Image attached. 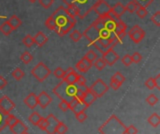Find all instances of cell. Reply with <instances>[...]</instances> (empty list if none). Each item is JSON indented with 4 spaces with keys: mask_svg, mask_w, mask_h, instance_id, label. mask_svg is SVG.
Wrapping results in <instances>:
<instances>
[{
    "mask_svg": "<svg viewBox=\"0 0 160 134\" xmlns=\"http://www.w3.org/2000/svg\"><path fill=\"white\" fill-rule=\"evenodd\" d=\"M125 7H126V10H128L129 13H134V12L137 10L139 5L137 4V2H136L135 0H131V1L128 2V5L125 6Z\"/></svg>",
    "mask_w": 160,
    "mask_h": 134,
    "instance_id": "27",
    "label": "cell"
},
{
    "mask_svg": "<svg viewBox=\"0 0 160 134\" xmlns=\"http://www.w3.org/2000/svg\"><path fill=\"white\" fill-rule=\"evenodd\" d=\"M128 36L135 43H140L145 37V31L138 24L134 25L128 32Z\"/></svg>",
    "mask_w": 160,
    "mask_h": 134,
    "instance_id": "7",
    "label": "cell"
},
{
    "mask_svg": "<svg viewBox=\"0 0 160 134\" xmlns=\"http://www.w3.org/2000/svg\"><path fill=\"white\" fill-rule=\"evenodd\" d=\"M127 127L119 120L114 115L111 116L110 118L98 129L101 134H126Z\"/></svg>",
    "mask_w": 160,
    "mask_h": 134,
    "instance_id": "3",
    "label": "cell"
},
{
    "mask_svg": "<svg viewBox=\"0 0 160 134\" xmlns=\"http://www.w3.org/2000/svg\"><path fill=\"white\" fill-rule=\"evenodd\" d=\"M137 133H138V130H137V128H136L135 126H133V125H131V126L128 127V128H127V130H126V134H137Z\"/></svg>",
    "mask_w": 160,
    "mask_h": 134,
    "instance_id": "52",
    "label": "cell"
},
{
    "mask_svg": "<svg viewBox=\"0 0 160 134\" xmlns=\"http://www.w3.org/2000/svg\"><path fill=\"white\" fill-rule=\"evenodd\" d=\"M22 42V44H23L25 47H27V48H31V47L33 46V44L35 43V42H34V38H33L31 35H29V34H28V35H25V36L23 37Z\"/></svg>",
    "mask_w": 160,
    "mask_h": 134,
    "instance_id": "26",
    "label": "cell"
},
{
    "mask_svg": "<svg viewBox=\"0 0 160 134\" xmlns=\"http://www.w3.org/2000/svg\"><path fill=\"white\" fill-rule=\"evenodd\" d=\"M136 13H137V15H138V17H139V18H141V19H143V18H145V17L147 16V14H148V11H147L146 8L140 6V7H139V8H137V10H136Z\"/></svg>",
    "mask_w": 160,
    "mask_h": 134,
    "instance_id": "35",
    "label": "cell"
},
{
    "mask_svg": "<svg viewBox=\"0 0 160 134\" xmlns=\"http://www.w3.org/2000/svg\"><path fill=\"white\" fill-rule=\"evenodd\" d=\"M146 102L150 105V106H155L158 102V99L156 95L151 94L148 96V98L146 99Z\"/></svg>",
    "mask_w": 160,
    "mask_h": 134,
    "instance_id": "37",
    "label": "cell"
},
{
    "mask_svg": "<svg viewBox=\"0 0 160 134\" xmlns=\"http://www.w3.org/2000/svg\"><path fill=\"white\" fill-rule=\"evenodd\" d=\"M121 85H120L119 83H117V82H115V81H112V80H111V83H110V86L113 89V90H118L120 87H121Z\"/></svg>",
    "mask_w": 160,
    "mask_h": 134,
    "instance_id": "53",
    "label": "cell"
},
{
    "mask_svg": "<svg viewBox=\"0 0 160 134\" xmlns=\"http://www.w3.org/2000/svg\"><path fill=\"white\" fill-rule=\"evenodd\" d=\"M9 130L13 134H25L28 131V128L24 123H22L21 120H19L15 125H13L11 128H9Z\"/></svg>",
    "mask_w": 160,
    "mask_h": 134,
    "instance_id": "16",
    "label": "cell"
},
{
    "mask_svg": "<svg viewBox=\"0 0 160 134\" xmlns=\"http://www.w3.org/2000/svg\"><path fill=\"white\" fill-rule=\"evenodd\" d=\"M46 119L48 121V127L46 128L45 131L48 134H55V130L59 123V120L52 114H50L48 117H46Z\"/></svg>",
    "mask_w": 160,
    "mask_h": 134,
    "instance_id": "12",
    "label": "cell"
},
{
    "mask_svg": "<svg viewBox=\"0 0 160 134\" xmlns=\"http://www.w3.org/2000/svg\"><path fill=\"white\" fill-rule=\"evenodd\" d=\"M111 80L115 81V82L119 83L120 85H123V84L125 83V81H126V78H125V76H124L120 71H117V72H115V73L112 76Z\"/></svg>",
    "mask_w": 160,
    "mask_h": 134,
    "instance_id": "28",
    "label": "cell"
},
{
    "mask_svg": "<svg viewBox=\"0 0 160 134\" xmlns=\"http://www.w3.org/2000/svg\"><path fill=\"white\" fill-rule=\"evenodd\" d=\"M38 2L44 8H49L52 5L53 0H38Z\"/></svg>",
    "mask_w": 160,
    "mask_h": 134,
    "instance_id": "51",
    "label": "cell"
},
{
    "mask_svg": "<svg viewBox=\"0 0 160 134\" xmlns=\"http://www.w3.org/2000/svg\"><path fill=\"white\" fill-rule=\"evenodd\" d=\"M76 69L79 70V71H81V72H87L88 70H89V69L85 66V64L82 61V60H80L77 64H76Z\"/></svg>",
    "mask_w": 160,
    "mask_h": 134,
    "instance_id": "39",
    "label": "cell"
},
{
    "mask_svg": "<svg viewBox=\"0 0 160 134\" xmlns=\"http://www.w3.org/2000/svg\"><path fill=\"white\" fill-rule=\"evenodd\" d=\"M126 30H127V24L123 21H121V19H120L116 23V26H115V29H114V35L126 32Z\"/></svg>",
    "mask_w": 160,
    "mask_h": 134,
    "instance_id": "23",
    "label": "cell"
},
{
    "mask_svg": "<svg viewBox=\"0 0 160 134\" xmlns=\"http://www.w3.org/2000/svg\"><path fill=\"white\" fill-rule=\"evenodd\" d=\"M52 98L50 95H48L45 91H42L39 93V95L38 96V105H39L42 109L47 108L51 102H52Z\"/></svg>",
    "mask_w": 160,
    "mask_h": 134,
    "instance_id": "13",
    "label": "cell"
},
{
    "mask_svg": "<svg viewBox=\"0 0 160 134\" xmlns=\"http://www.w3.org/2000/svg\"><path fill=\"white\" fill-rule=\"evenodd\" d=\"M38 129H39V130H41V131H45V130H46V128L48 127V121H47V119L42 117V119H41V120L39 121V123L38 124Z\"/></svg>",
    "mask_w": 160,
    "mask_h": 134,
    "instance_id": "50",
    "label": "cell"
},
{
    "mask_svg": "<svg viewBox=\"0 0 160 134\" xmlns=\"http://www.w3.org/2000/svg\"><path fill=\"white\" fill-rule=\"evenodd\" d=\"M52 16L55 22L54 31L61 37L67 35L70 30H72L77 23L75 16L71 14L67 8L62 6L59 7Z\"/></svg>",
    "mask_w": 160,
    "mask_h": 134,
    "instance_id": "1",
    "label": "cell"
},
{
    "mask_svg": "<svg viewBox=\"0 0 160 134\" xmlns=\"http://www.w3.org/2000/svg\"><path fill=\"white\" fill-rule=\"evenodd\" d=\"M14 108H15L14 102L8 96H3V98L0 99V111L6 116L9 115Z\"/></svg>",
    "mask_w": 160,
    "mask_h": 134,
    "instance_id": "10",
    "label": "cell"
},
{
    "mask_svg": "<svg viewBox=\"0 0 160 134\" xmlns=\"http://www.w3.org/2000/svg\"><path fill=\"white\" fill-rule=\"evenodd\" d=\"M81 100H82L87 107H89L91 104H93V102H95V101L97 100V97L91 92L90 88H87V89L85 90V92L83 93V96H82V98L81 99Z\"/></svg>",
    "mask_w": 160,
    "mask_h": 134,
    "instance_id": "15",
    "label": "cell"
},
{
    "mask_svg": "<svg viewBox=\"0 0 160 134\" xmlns=\"http://www.w3.org/2000/svg\"><path fill=\"white\" fill-rule=\"evenodd\" d=\"M91 92L97 97V99L101 98L102 96H104L108 90H109V86L105 84V82L101 79H98L90 87Z\"/></svg>",
    "mask_w": 160,
    "mask_h": 134,
    "instance_id": "6",
    "label": "cell"
},
{
    "mask_svg": "<svg viewBox=\"0 0 160 134\" xmlns=\"http://www.w3.org/2000/svg\"><path fill=\"white\" fill-rule=\"evenodd\" d=\"M53 75H54L56 78H58V79H63L64 76H65V70H63L62 68L58 67V68H56V69L53 70Z\"/></svg>",
    "mask_w": 160,
    "mask_h": 134,
    "instance_id": "40",
    "label": "cell"
},
{
    "mask_svg": "<svg viewBox=\"0 0 160 134\" xmlns=\"http://www.w3.org/2000/svg\"><path fill=\"white\" fill-rule=\"evenodd\" d=\"M7 85H8L7 80H6L3 76H0V90H1V89H3Z\"/></svg>",
    "mask_w": 160,
    "mask_h": 134,
    "instance_id": "54",
    "label": "cell"
},
{
    "mask_svg": "<svg viewBox=\"0 0 160 134\" xmlns=\"http://www.w3.org/2000/svg\"><path fill=\"white\" fill-rule=\"evenodd\" d=\"M8 23L10 24V26L13 28V30H15V29H17L18 27H20L21 25H22V20L20 19V18H18L16 15H12L9 19H8Z\"/></svg>",
    "mask_w": 160,
    "mask_h": 134,
    "instance_id": "20",
    "label": "cell"
},
{
    "mask_svg": "<svg viewBox=\"0 0 160 134\" xmlns=\"http://www.w3.org/2000/svg\"><path fill=\"white\" fill-rule=\"evenodd\" d=\"M126 11H127V10H126V7H125L121 2L116 3V4L112 8V9H111V13H112L114 17H116V18H120Z\"/></svg>",
    "mask_w": 160,
    "mask_h": 134,
    "instance_id": "18",
    "label": "cell"
},
{
    "mask_svg": "<svg viewBox=\"0 0 160 134\" xmlns=\"http://www.w3.org/2000/svg\"><path fill=\"white\" fill-rule=\"evenodd\" d=\"M78 73L74 70L73 68H68V70L65 71V76L62 80L67 82L69 85H75L77 78H78Z\"/></svg>",
    "mask_w": 160,
    "mask_h": 134,
    "instance_id": "14",
    "label": "cell"
},
{
    "mask_svg": "<svg viewBox=\"0 0 160 134\" xmlns=\"http://www.w3.org/2000/svg\"><path fill=\"white\" fill-rule=\"evenodd\" d=\"M148 123L153 127V128H158L160 125V116L158 114H153L149 118H148Z\"/></svg>",
    "mask_w": 160,
    "mask_h": 134,
    "instance_id": "22",
    "label": "cell"
},
{
    "mask_svg": "<svg viewBox=\"0 0 160 134\" xmlns=\"http://www.w3.org/2000/svg\"><path fill=\"white\" fill-rule=\"evenodd\" d=\"M102 59L105 61L106 65L113 66L119 60V55H118L117 53H115L113 48H110L105 53H103Z\"/></svg>",
    "mask_w": 160,
    "mask_h": 134,
    "instance_id": "11",
    "label": "cell"
},
{
    "mask_svg": "<svg viewBox=\"0 0 160 134\" xmlns=\"http://www.w3.org/2000/svg\"><path fill=\"white\" fill-rule=\"evenodd\" d=\"M21 60H22V62L23 64L27 65V64H29V63L33 60V56H32V54H31L28 51H25V52H23V54L21 55Z\"/></svg>",
    "mask_w": 160,
    "mask_h": 134,
    "instance_id": "29",
    "label": "cell"
},
{
    "mask_svg": "<svg viewBox=\"0 0 160 134\" xmlns=\"http://www.w3.org/2000/svg\"><path fill=\"white\" fill-rule=\"evenodd\" d=\"M121 62L126 67H129L133 63L132 62V59H131V55H129V54H126L125 56H123V58L121 59Z\"/></svg>",
    "mask_w": 160,
    "mask_h": 134,
    "instance_id": "43",
    "label": "cell"
},
{
    "mask_svg": "<svg viewBox=\"0 0 160 134\" xmlns=\"http://www.w3.org/2000/svg\"><path fill=\"white\" fill-rule=\"evenodd\" d=\"M88 107L82 101V100H78V102L73 106V108L71 109L75 114H77V113H80V112H82V111H85L86 109H87Z\"/></svg>",
    "mask_w": 160,
    "mask_h": 134,
    "instance_id": "24",
    "label": "cell"
},
{
    "mask_svg": "<svg viewBox=\"0 0 160 134\" xmlns=\"http://www.w3.org/2000/svg\"><path fill=\"white\" fill-rule=\"evenodd\" d=\"M67 6L68 11L80 19H84L94 8L98 0H62Z\"/></svg>",
    "mask_w": 160,
    "mask_h": 134,
    "instance_id": "2",
    "label": "cell"
},
{
    "mask_svg": "<svg viewBox=\"0 0 160 134\" xmlns=\"http://www.w3.org/2000/svg\"><path fill=\"white\" fill-rule=\"evenodd\" d=\"M82 36L89 41V45L91 46L96 40H98L99 39V33L98 30L95 27V25L93 23H91L84 31Z\"/></svg>",
    "mask_w": 160,
    "mask_h": 134,
    "instance_id": "8",
    "label": "cell"
},
{
    "mask_svg": "<svg viewBox=\"0 0 160 134\" xmlns=\"http://www.w3.org/2000/svg\"><path fill=\"white\" fill-rule=\"evenodd\" d=\"M6 117H7V116L0 111V132L7 127Z\"/></svg>",
    "mask_w": 160,
    "mask_h": 134,
    "instance_id": "42",
    "label": "cell"
},
{
    "mask_svg": "<svg viewBox=\"0 0 160 134\" xmlns=\"http://www.w3.org/2000/svg\"><path fill=\"white\" fill-rule=\"evenodd\" d=\"M67 131H68V127L63 122L59 121V123H58V125L56 127V130H55V133L66 134Z\"/></svg>",
    "mask_w": 160,
    "mask_h": 134,
    "instance_id": "34",
    "label": "cell"
},
{
    "mask_svg": "<svg viewBox=\"0 0 160 134\" xmlns=\"http://www.w3.org/2000/svg\"><path fill=\"white\" fill-rule=\"evenodd\" d=\"M28 1H29V2H31V3H35L37 0H28Z\"/></svg>",
    "mask_w": 160,
    "mask_h": 134,
    "instance_id": "56",
    "label": "cell"
},
{
    "mask_svg": "<svg viewBox=\"0 0 160 134\" xmlns=\"http://www.w3.org/2000/svg\"><path fill=\"white\" fill-rule=\"evenodd\" d=\"M154 81H155V85L158 89H160V74L157 75L156 78H154Z\"/></svg>",
    "mask_w": 160,
    "mask_h": 134,
    "instance_id": "55",
    "label": "cell"
},
{
    "mask_svg": "<svg viewBox=\"0 0 160 134\" xmlns=\"http://www.w3.org/2000/svg\"><path fill=\"white\" fill-rule=\"evenodd\" d=\"M11 75H12V77H13L16 81H20V80L24 76V72H23L21 69L17 68V69H15V70L12 71Z\"/></svg>",
    "mask_w": 160,
    "mask_h": 134,
    "instance_id": "31",
    "label": "cell"
},
{
    "mask_svg": "<svg viewBox=\"0 0 160 134\" xmlns=\"http://www.w3.org/2000/svg\"><path fill=\"white\" fill-rule=\"evenodd\" d=\"M76 90H77V86L75 85H69L64 80H62L52 89V92L61 100H67L68 102H69L75 97Z\"/></svg>",
    "mask_w": 160,
    "mask_h": 134,
    "instance_id": "4",
    "label": "cell"
},
{
    "mask_svg": "<svg viewBox=\"0 0 160 134\" xmlns=\"http://www.w3.org/2000/svg\"><path fill=\"white\" fill-rule=\"evenodd\" d=\"M82 38V35L78 30H74V31L70 34V39H71L74 42H78Z\"/></svg>",
    "mask_w": 160,
    "mask_h": 134,
    "instance_id": "38",
    "label": "cell"
},
{
    "mask_svg": "<svg viewBox=\"0 0 160 134\" xmlns=\"http://www.w3.org/2000/svg\"><path fill=\"white\" fill-rule=\"evenodd\" d=\"M84 57L86 58V59H88L92 64L95 62V60L98 58V55H97V53L95 52V51H93V50H90V51H88L86 54H85V55H84Z\"/></svg>",
    "mask_w": 160,
    "mask_h": 134,
    "instance_id": "33",
    "label": "cell"
},
{
    "mask_svg": "<svg viewBox=\"0 0 160 134\" xmlns=\"http://www.w3.org/2000/svg\"><path fill=\"white\" fill-rule=\"evenodd\" d=\"M93 64H94L95 68H96L98 70H99V71H100V70H104V68L107 66V65H106V63H105V61H104L102 58H97Z\"/></svg>",
    "mask_w": 160,
    "mask_h": 134,
    "instance_id": "30",
    "label": "cell"
},
{
    "mask_svg": "<svg viewBox=\"0 0 160 134\" xmlns=\"http://www.w3.org/2000/svg\"><path fill=\"white\" fill-rule=\"evenodd\" d=\"M131 59H132V62H133V63L138 64V63H140V62L142 60V54H141L140 53L135 52V53L131 55Z\"/></svg>",
    "mask_w": 160,
    "mask_h": 134,
    "instance_id": "45",
    "label": "cell"
},
{
    "mask_svg": "<svg viewBox=\"0 0 160 134\" xmlns=\"http://www.w3.org/2000/svg\"><path fill=\"white\" fill-rule=\"evenodd\" d=\"M144 85H145V86H146L147 88H149L150 90H152V89H154V88L156 87L154 78H149V79H147V80L145 81Z\"/></svg>",
    "mask_w": 160,
    "mask_h": 134,
    "instance_id": "48",
    "label": "cell"
},
{
    "mask_svg": "<svg viewBox=\"0 0 160 134\" xmlns=\"http://www.w3.org/2000/svg\"><path fill=\"white\" fill-rule=\"evenodd\" d=\"M59 108L61 111L63 112H67L68 110H69V105H68V102L67 100H61L60 103H59Z\"/></svg>",
    "mask_w": 160,
    "mask_h": 134,
    "instance_id": "49",
    "label": "cell"
},
{
    "mask_svg": "<svg viewBox=\"0 0 160 134\" xmlns=\"http://www.w3.org/2000/svg\"><path fill=\"white\" fill-rule=\"evenodd\" d=\"M19 121V119L18 118H16L14 116H12V115H8L7 116V117H6V122H7V126L8 127H9V128H11L13 125H15L17 122Z\"/></svg>",
    "mask_w": 160,
    "mask_h": 134,
    "instance_id": "32",
    "label": "cell"
},
{
    "mask_svg": "<svg viewBox=\"0 0 160 134\" xmlns=\"http://www.w3.org/2000/svg\"><path fill=\"white\" fill-rule=\"evenodd\" d=\"M151 21L157 25V26H160V11H157L155 14L152 15L151 17Z\"/></svg>",
    "mask_w": 160,
    "mask_h": 134,
    "instance_id": "44",
    "label": "cell"
},
{
    "mask_svg": "<svg viewBox=\"0 0 160 134\" xmlns=\"http://www.w3.org/2000/svg\"><path fill=\"white\" fill-rule=\"evenodd\" d=\"M136 2H137V4L139 5V7L140 6H142V7H144V8H147L148 6H150L155 0H135Z\"/></svg>",
    "mask_w": 160,
    "mask_h": 134,
    "instance_id": "47",
    "label": "cell"
},
{
    "mask_svg": "<svg viewBox=\"0 0 160 134\" xmlns=\"http://www.w3.org/2000/svg\"><path fill=\"white\" fill-rule=\"evenodd\" d=\"M25 134H28V133H27V132H26V133H25Z\"/></svg>",
    "mask_w": 160,
    "mask_h": 134,
    "instance_id": "57",
    "label": "cell"
},
{
    "mask_svg": "<svg viewBox=\"0 0 160 134\" xmlns=\"http://www.w3.org/2000/svg\"><path fill=\"white\" fill-rule=\"evenodd\" d=\"M76 119H77L80 123L84 122V121L87 119V115H86L85 111H82V112H80V113H77V114H76Z\"/></svg>",
    "mask_w": 160,
    "mask_h": 134,
    "instance_id": "41",
    "label": "cell"
},
{
    "mask_svg": "<svg viewBox=\"0 0 160 134\" xmlns=\"http://www.w3.org/2000/svg\"><path fill=\"white\" fill-rule=\"evenodd\" d=\"M77 86H84L86 85V79L82 75H79L77 78V81L75 83Z\"/></svg>",
    "mask_w": 160,
    "mask_h": 134,
    "instance_id": "46",
    "label": "cell"
},
{
    "mask_svg": "<svg viewBox=\"0 0 160 134\" xmlns=\"http://www.w3.org/2000/svg\"><path fill=\"white\" fill-rule=\"evenodd\" d=\"M41 119H42V116H40L39 114H38V112L32 113V114L30 115L29 118H28V120H29L33 125H35V126H38V124L39 123V121H40Z\"/></svg>",
    "mask_w": 160,
    "mask_h": 134,
    "instance_id": "25",
    "label": "cell"
},
{
    "mask_svg": "<svg viewBox=\"0 0 160 134\" xmlns=\"http://www.w3.org/2000/svg\"><path fill=\"white\" fill-rule=\"evenodd\" d=\"M51 70L43 62L38 63L31 70V74L40 83L44 82L51 75Z\"/></svg>",
    "mask_w": 160,
    "mask_h": 134,
    "instance_id": "5",
    "label": "cell"
},
{
    "mask_svg": "<svg viewBox=\"0 0 160 134\" xmlns=\"http://www.w3.org/2000/svg\"><path fill=\"white\" fill-rule=\"evenodd\" d=\"M33 38H34V42H35L38 47H42L44 44H46V43L48 42V38H47V36H46L43 32H41V31L38 32V33L36 34V36L33 37Z\"/></svg>",
    "mask_w": 160,
    "mask_h": 134,
    "instance_id": "19",
    "label": "cell"
},
{
    "mask_svg": "<svg viewBox=\"0 0 160 134\" xmlns=\"http://www.w3.org/2000/svg\"><path fill=\"white\" fill-rule=\"evenodd\" d=\"M12 31H13V28L10 26V24L8 23V21L4 22V23L0 25V32H1L3 35H5V36L10 35V33H11Z\"/></svg>",
    "mask_w": 160,
    "mask_h": 134,
    "instance_id": "21",
    "label": "cell"
},
{
    "mask_svg": "<svg viewBox=\"0 0 160 134\" xmlns=\"http://www.w3.org/2000/svg\"><path fill=\"white\" fill-rule=\"evenodd\" d=\"M111 9H112V7L105 0H98L93 8V10H95V12L98 16H103V15L109 14L111 12Z\"/></svg>",
    "mask_w": 160,
    "mask_h": 134,
    "instance_id": "9",
    "label": "cell"
},
{
    "mask_svg": "<svg viewBox=\"0 0 160 134\" xmlns=\"http://www.w3.org/2000/svg\"><path fill=\"white\" fill-rule=\"evenodd\" d=\"M24 104L30 108V109H35L38 106V96L35 93H30L24 100H23Z\"/></svg>",
    "mask_w": 160,
    "mask_h": 134,
    "instance_id": "17",
    "label": "cell"
},
{
    "mask_svg": "<svg viewBox=\"0 0 160 134\" xmlns=\"http://www.w3.org/2000/svg\"><path fill=\"white\" fill-rule=\"evenodd\" d=\"M45 25H46V27H47V28H49L50 30L54 31V29H55V22H54V20H53L52 16H50V17L46 20V22H45Z\"/></svg>",
    "mask_w": 160,
    "mask_h": 134,
    "instance_id": "36",
    "label": "cell"
}]
</instances>
